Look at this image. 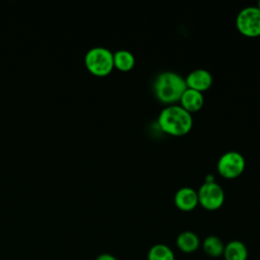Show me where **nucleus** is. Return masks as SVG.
I'll return each mask as SVG.
<instances>
[{"label":"nucleus","instance_id":"f257e3e1","mask_svg":"<svg viewBox=\"0 0 260 260\" xmlns=\"http://www.w3.org/2000/svg\"><path fill=\"white\" fill-rule=\"evenodd\" d=\"M186 89L185 78L174 71H162L156 75L153 81L154 96L167 106L178 103Z\"/></svg>","mask_w":260,"mask_h":260},{"label":"nucleus","instance_id":"f03ea898","mask_svg":"<svg viewBox=\"0 0 260 260\" xmlns=\"http://www.w3.org/2000/svg\"><path fill=\"white\" fill-rule=\"evenodd\" d=\"M157 124L159 129L171 136H184L193 126L192 114L181 106H166L158 114Z\"/></svg>","mask_w":260,"mask_h":260},{"label":"nucleus","instance_id":"7ed1b4c3","mask_svg":"<svg viewBox=\"0 0 260 260\" xmlns=\"http://www.w3.org/2000/svg\"><path fill=\"white\" fill-rule=\"evenodd\" d=\"M114 53L104 47L89 49L84 56V65L87 71L96 76L105 77L114 69Z\"/></svg>","mask_w":260,"mask_h":260},{"label":"nucleus","instance_id":"20e7f679","mask_svg":"<svg viewBox=\"0 0 260 260\" xmlns=\"http://www.w3.org/2000/svg\"><path fill=\"white\" fill-rule=\"evenodd\" d=\"M238 31L247 38L260 36V10L256 6L243 8L236 17Z\"/></svg>","mask_w":260,"mask_h":260},{"label":"nucleus","instance_id":"39448f33","mask_svg":"<svg viewBox=\"0 0 260 260\" xmlns=\"http://www.w3.org/2000/svg\"><path fill=\"white\" fill-rule=\"evenodd\" d=\"M246 160L242 153L238 151L224 152L218 159L216 168L218 174L224 179H236L245 170Z\"/></svg>","mask_w":260,"mask_h":260},{"label":"nucleus","instance_id":"423d86ee","mask_svg":"<svg viewBox=\"0 0 260 260\" xmlns=\"http://www.w3.org/2000/svg\"><path fill=\"white\" fill-rule=\"evenodd\" d=\"M198 203L206 210L219 209L224 202V191L216 182L203 183L197 191Z\"/></svg>","mask_w":260,"mask_h":260},{"label":"nucleus","instance_id":"0eeeda50","mask_svg":"<svg viewBox=\"0 0 260 260\" xmlns=\"http://www.w3.org/2000/svg\"><path fill=\"white\" fill-rule=\"evenodd\" d=\"M187 88L204 92L208 90L212 84V76L205 69H195L191 71L185 78Z\"/></svg>","mask_w":260,"mask_h":260},{"label":"nucleus","instance_id":"6e6552de","mask_svg":"<svg viewBox=\"0 0 260 260\" xmlns=\"http://www.w3.org/2000/svg\"><path fill=\"white\" fill-rule=\"evenodd\" d=\"M174 202L178 209L182 211H192L199 204L197 191L191 187H182L176 192Z\"/></svg>","mask_w":260,"mask_h":260},{"label":"nucleus","instance_id":"1a4fd4ad","mask_svg":"<svg viewBox=\"0 0 260 260\" xmlns=\"http://www.w3.org/2000/svg\"><path fill=\"white\" fill-rule=\"evenodd\" d=\"M179 103L180 106L190 114L198 112L204 105L203 93L191 88H187L182 94Z\"/></svg>","mask_w":260,"mask_h":260},{"label":"nucleus","instance_id":"9d476101","mask_svg":"<svg viewBox=\"0 0 260 260\" xmlns=\"http://www.w3.org/2000/svg\"><path fill=\"white\" fill-rule=\"evenodd\" d=\"M176 243L179 250L184 253H193L200 246V241L198 236L195 233L190 231H185L179 234V236L177 237Z\"/></svg>","mask_w":260,"mask_h":260},{"label":"nucleus","instance_id":"9b49d317","mask_svg":"<svg viewBox=\"0 0 260 260\" xmlns=\"http://www.w3.org/2000/svg\"><path fill=\"white\" fill-rule=\"evenodd\" d=\"M223 257L225 260H247L248 249L241 241H231L224 245Z\"/></svg>","mask_w":260,"mask_h":260},{"label":"nucleus","instance_id":"f8f14e48","mask_svg":"<svg viewBox=\"0 0 260 260\" xmlns=\"http://www.w3.org/2000/svg\"><path fill=\"white\" fill-rule=\"evenodd\" d=\"M114 68L122 72H128L135 65L134 55L127 50H119L114 53Z\"/></svg>","mask_w":260,"mask_h":260},{"label":"nucleus","instance_id":"ddd939ff","mask_svg":"<svg viewBox=\"0 0 260 260\" xmlns=\"http://www.w3.org/2000/svg\"><path fill=\"white\" fill-rule=\"evenodd\" d=\"M202 248L204 252L213 258H217L223 255L224 245L221 240L216 236H208L204 239L202 243Z\"/></svg>","mask_w":260,"mask_h":260},{"label":"nucleus","instance_id":"4468645a","mask_svg":"<svg viewBox=\"0 0 260 260\" xmlns=\"http://www.w3.org/2000/svg\"><path fill=\"white\" fill-rule=\"evenodd\" d=\"M147 260H175V255L169 246L156 244L149 249Z\"/></svg>","mask_w":260,"mask_h":260},{"label":"nucleus","instance_id":"2eb2a0df","mask_svg":"<svg viewBox=\"0 0 260 260\" xmlns=\"http://www.w3.org/2000/svg\"><path fill=\"white\" fill-rule=\"evenodd\" d=\"M96 260H117V259L111 254H102L96 258Z\"/></svg>","mask_w":260,"mask_h":260},{"label":"nucleus","instance_id":"dca6fc26","mask_svg":"<svg viewBox=\"0 0 260 260\" xmlns=\"http://www.w3.org/2000/svg\"><path fill=\"white\" fill-rule=\"evenodd\" d=\"M213 179H214V178H213L212 175H207L206 178H205V183H212V182H215Z\"/></svg>","mask_w":260,"mask_h":260},{"label":"nucleus","instance_id":"f3484780","mask_svg":"<svg viewBox=\"0 0 260 260\" xmlns=\"http://www.w3.org/2000/svg\"><path fill=\"white\" fill-rule=\"evenodd\" d=\"M256 7H257V8H258V9H259V10H260V1H259V2H258V3H257V5H256Z\"/></svg>","mask_w":260,"mask_h":260}]
</instances>
